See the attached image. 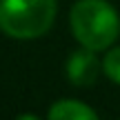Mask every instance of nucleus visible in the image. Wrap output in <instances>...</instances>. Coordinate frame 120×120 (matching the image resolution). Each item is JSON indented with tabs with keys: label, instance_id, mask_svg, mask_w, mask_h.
<instances>
[{
	"label": "nucleus",
	"instance_id": "4",
	"mask_svg": "<svg viewBox=\"0 0 120 120\" xmlns=\"http://www.w3.org/2000/svg\"><path fill=\"white\" fill-rule=\"evenodd\" d=\"M49 120H98V113L80 100H58L47 111Z\"/></svg>",
	"mask_w": 120,
	"mask_h": 120
},
{
	"label": "nucleus",
	"instance_id": "3",
	"mask_svg": "<svg viewBox=\"0 0 120 120\" xmlns=\"http://www.w3.org/2000/svg\"><path fill=\"white\" fill-rule=\"evenodd\" d=\"M102 71V62L96 58V51L82 47L69 53L67 58V78L76 87H91L98 80V73Z\"/></svg>",
	"mask_w": 120,
	"mask_h": 120
},
{
	"label": "nucleus",
	"instance_id": "2",
	"mask_svg": "<svg viewBox=\"0 0 120 120\" xmlns=\"http://www.w3.org/2000/svg\"><path fill=\"white\" fill-rule=\"evenodd\" d=\"M56 11V0H0V29L18 40L40 38L51 29Z\"/></svg>",
	"mask_w": 120,
	"mask_h": 120
},
{
	"label": "nucleus",
	"instance_id": "1",
	"mask_svg": "<svg viewBox=\"0 0 120 120\" xmlns=\"http://www.w3.org/2000/svg\"><path fill=\"white\" fill-rule=\"evenodd\" d=\"M71 34L91 51L109 49L120 34V16L107 0H78L69 13Z\"/></svg>",
	"mask_w": 120,
	"mask_h": 120
},
{
	"label": "nucleus",
	"instance_id": "5",
	"mask_svg": "<svg viewBox=\"0 0 120 120\" xmlns=\"http://www.w3.org/2000/svg\"><path fill=\"white\" fill-rule=\"evenodd\" d=\"M102 71L109 80L120 85V47H113L107 51V56L102 58Z\"/></svg>",
	"mask_w": 120,
	"mask_h": 120
}]
</instances>
